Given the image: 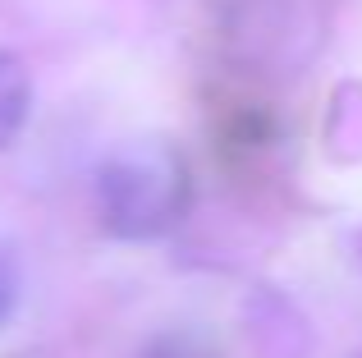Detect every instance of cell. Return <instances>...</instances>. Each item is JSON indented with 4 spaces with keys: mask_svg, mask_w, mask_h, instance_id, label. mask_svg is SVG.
<instances>
[{
    "mask_svg": "<svg viewBox=\"0 0 362 358\" xmlns=\"http://www.w3.org/2000/svg\"><path fill=\"white\" fill-rule=\"evenodd\" d=\"M33 115V74L14 51H0V152L23 134Z\"/></svg>",
    "mask_w": 362,
    "mask_h": 358,
    "instance_id": "7a4b0ae2",
    "label": "cell"
},
{
    "mask_svg": "<svg viewBox=\"0 0 362 358\" xmlns=\"http://www.w3.org/2000/svg\"><path fill=\"white\" fill-rule=\"evenodd\" d=\"M101 225L115 239H160L188 207V166L170 143H124L97 175Z\"/></svg>",
    "mask_w": 362,
    "mask_h": 358,
    "instance_id": "6da1fadb",
    "label": "cell"
},
{
    "mask_svg": "<svg viewBox=\"0 0 362 358\" xmlns=\"http://www.w3.org/2000/svg\"><path fill=\"white\" fill-rule=\"evenodd\" d=\"M151 358H221V354H211L206 345H197L193 335H179V340H160L156 350H151Z\"/></svg>",
    "mask_w": 362,
    "mask_h": 358,
    "instance_id": "277c9868",
    "label": "cell"
},
{
    "mask_svg": "<svg viewBox=\"0 0 362 358\" xmlns=\"http://www.w3.org/2000/svg\"><path fill=\"white\" fill-rule=\"evenodd\" d=\"M14 304H18V258H14V248L0 239V326L9 322Z\"/></svg>",
    "mask_w": 362,
    "mask_h": 358,
    "instance_id": "3957f363",
    "label": "cell"
}]
</instances>
